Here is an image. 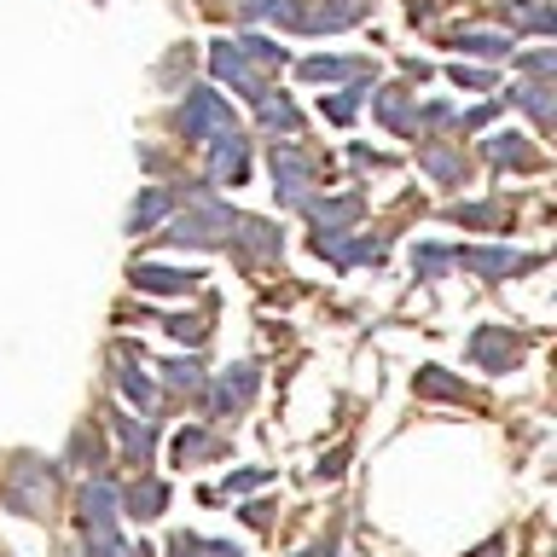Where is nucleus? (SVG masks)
<instances>
[{"mask_svg": "<svg viewBox=\"0 0 557 557\" xmlns=\"http://www.w3.org/2000/svg\"><path fill=\"white\" fill-rule=\"evenodd\" d=\"M233 215H238V209L203 181V186L186 198V215H174L163 238H169V244H181V250H186V244H191V250H215V244L233 233Z\"/></svg>", "mask_w": 557, "mask_h": 557, "instance_id": "1", "label": "nucleus"}, {"mask_svg": "<svg viewBox=\"0 0 557 557\" xmlns=\"http://www.w3.org/2000/svg\"><path fill=\"white\" fill-rule=\"evenodd\" d=\"M76 511H82V540H87V557H139L146 546H128V540L116 534V487L94 476L82 487V499H76Z\"/></svg>", "mask_w": 557, "mask_h": 557, "instance_id": "2", "label": "nucleus"}, {"mask_svg": "<svg viewBox=\"0 0 557 557\" xmlns=\"http://www.w3.org/2000/svg\"><path fill=\"white\" fill-rule=\"evenodd\" d=\"M268 169H273V198H278V209H308V198H320V163H313V157L296 146V139H273Z\"/></svg>", "mask_w": 557, "mask_h": 557, "instance_id": "3", "label": "nucleus"}, {"mask_svg": "<svg viewBox=\"0 0 557 557\" xmlns=\"http://www.w3.org/2000/svg\"><path fill=\"white\" fill-rule=\"evenodd\" d=\"M540 250H511V244H453V268L487 278V285H499V278H517V273H534L540 268Z\"/></svg>", "mask_w": 557, "mask_h": 557, "instance_id": "4", "label": "nucleus"}, {"mask_svg": "<svg viewBox=\"0 0 557 557\" xmlns=\"http://www.w3.org/2000/svg\"><path fill=\"white\" fill-rule=\"evenodd\" d=\"M174 128H181L191 146H209L215 134L238 128V116H233V104H226L215 87H191L186 104H181V116H174Z\"/></svg>", "mask_w": 557, "mask_h": 557, "instance_id": "5", "label": "nucleus"}, {"mask_svg": "<svg viewBox=\"0 0 557 557\" xmlns=\"http://www.w3.org/2000/svg\"><path fill=\"white\" fill-rule=\"evenodd\" d=\"M209 76L226 82L233 94H244L250 104H261V99L273 94V76H268V70H256V64L233 47V41H209Z\"/></svg>", "mask_w": 557, "mask_h": 557, "instance_id": "6", "label": "nucleus"}, {"mask_svg": "<svg viewBox=\"0 0 557 557\" xmlns=\"http://www.w3.org/2000/svg\"><path fill=\"white\" fill-rule=\"evenodd\" d=\"M7 505L24 517H47L52 511V470L41 459H17L7 470Z\"/></svg>", "mask_w": 557, "mask_h": 557, "instance_id": "7", "label": "nucleus"}, {"mask_svg": "<svg viewBox=\"0 0 557 557\" xmlns=\"http://www.w3.org/2000/svg\"><path fill=\"white\" fill-rule=\"evenodd\" d=\"M465 355H470L476 372H517L522 337L511 325H476V331H470V343H465Z\"/></svg>", "mask_w": 557, "mask_h": 557, "instance_id": "8", "label": "nucleus"}, {"mask_svg": "<svg viewBox=\"0 0 557 557\" xmlns=\"http://www.w3.org/2000/svg\"><path fill=\"white\" fill-rule=\"evenodd\" d=\"M261 389V366L256 360H238V366H226V372L209 383V418H226V412H244L256 400Z\"/></svg>", "mask_w": 557, "mask_h": 557, "instance_id": "9", "label": "nucleus"}, {"mask_svg": "<svg viewBox=\"0 0 557 557\" xmlns=\"http://www.w3.org/2000/svg\"><path fill=\"white\" fill-rule=\"evenodd\" d=\"M308 244H313V256L331 261L337 273L360 268V261H383V238H372V233H313Z\"/></svg>", "mask_w": 557, "mask_h": 557, "instance_id": "10", "label": "nucleus"}, {"mask_svg": "<svg viewBox=\"0 0 557 557\" xmlns=\"http://www.w3.org/2000/svg\"><path fill=\"white\" fill-rule=\"evenodd\" d=\"M244 174H250V139L238 128L209 139V186H244Z\"/></svg>", "mask_w": 557, "mask_h": 557, "instance_id": "11", "label": "nucleus"}, {"mask_svg": "<svg viewBox=\"0 0 557 557\" xmlns=\"http://www.w3.org/2000/svg\"><path fill=\"white\" fill-rule=\"evenodd\" d=\"M198 268H163V261H134L128 268V285L139 296H186V290H198Z\"/></svg>", "mask_w": 557, "mask_h": 557, "instance_id": "12", "label": "nucleus"}, {"mask_svg": "<svg viewBox=\"0 0 557 557\" xmlns=\"http://www.w3.org/2000/svg\"><path fill=\"white\" fill-rule=\"evenodd\" d=\"M366 99H372V116L383 122L389 134L400 139H418V94H407V87H366Z\"/></svg>", "mask_w": 557, "mask_h": 557, "instance_id": "13", "label": "nucleus"}, {"mask_svg": "<svg viewBox=\"0 0 557 557\" xmlns=\"http://www.w3.org/2000/svg\"><path fill=\"white\" fill-rule=\"evenodd\" d=\"M302 215L313 221V233H348V226H360L366 198L360 191H348V198H308Z\"/></svg>", "mask_w": 557, "mask_h": 557, "instance_id": "14", "label": "nucleus"}, {"mask_svg": "<svg viewBox=\"0 0 557 557\" xmlns=\"http://www.w3.org/2000/svg\"><path fill=\"white\" fill-rule=\"evenodd\" d=\"M238 244V250H250L261 261H273L278 250H285V233H278L273 221H261V215H233V233H226Z\"/></svg>", "mask_w": 557, "mask_h": 557, "instance_id": "15", "label": "nucleus"}, {"mask_svg": "<svg viewBox=\"0 0 557 557\" xmlns=\"http://www.w3.org/2000/svg\"><path fill=\"white\" fill-rule=\"evenodd\" d=\"M296 76L302 82H372L377 70H372V59H331V52H320V59L296 64Z\"/></svg>", "mask_w": 557, "mask_h": 557, "instance_id": "16", "label": "nucleus"}, {"mask_svg": "<svg viewBox=\"0 0 557 557\" xmlns=\"http://www.w3.org/2000/svg\"><path fill=\"white\" fill-rule=\"evenodd\" d=\"M116 389H122V400L128 407H139V412H151V400H157V383H151V372L134 360V348H116Z\"/></svg>", "mask_w": 557, "mask_h": 557, "instance_id": "17", "label": "nucleus"}, {"mask_svg": "<svg viewBox=\"0 0 557 557\" xmlns=\"http://www.w3.org/2000/svg\"><path fill=\"white\" fill-rule=\"evenodd\" d=\"M487 163L494 169H540V151L529 146V134H517V128H499V134H487Z\"/></svg>", "mask_w": 557, "mask_h": 557, "instance_id": "18", "label": "nucleus"}, {"mask_svg": "<svg viewBox=\"0 0 557 557\" xmlns=\"http://www.w3.org/2000/svg\"><path fill=\"white\" fill-rule=\"evenodd\" d=\"M557 87H552V76H529V82H517L511 87V104H522V111H529L534 116V128L540 134H546L552 128V116H557Z\"/></svg>", "mask_w": 557, "mask_h": 557, "instance_id": "19", "label": "nucleus"}, {"mask_svg": "<svg viewBox=\"0 0 557 557\" xmlns=\"http://www.w3.org/2000/svg\"><path fill=\"white\" fill-rule=\"evenodd\" d=\"M111 424H116L122 459H128V465H151V453H157V424H151V418H128V412H122V418H111Z\"/></svg>", "mask_w": 557, "mask_h": 557, "instance_id": "20", "label": "nucleus"}, {"mask_svg": "<svg viewBox=\"0 0 557 557\" xmlns=\"http://www.w3.org/2000/svg\"><path fill=\"white\" fill-rule=\"evenodd\" d=\"M116 505H122L128 517L151 522V517H163V511H169V482H157V476H139V482H134V487H128V494H122Z\"/></svg>", "mask_w": 557, "mask_h": 557, "instance_id": "21", "label": "nucleus"}, {"mask_svg": "<svg viewBox=\"0 0 557 557\" xmlns=\"http://www.w3.org/2000/svg\"><path fill=\"white\" fill-rule=\"evenodd\" d=\"M169 215H174V191H169V186H146V191L128 203V233H151V226L169 221Z\"/></svg>", "mask_w": 557, "mask_h": 557, "instance_id": "22", "label": "nucleus"}, {"mask_svg": "<svg viewBox=\"0 0 557 557\" xmlns=\"http://www.w3.org/2000/svg\"><path fill=\"white\" fill-rule=\"evenodd\" d=\"M499 17H505L511 29H534V35H552V29H557L552 0H499Z\"/></svg>", "mask_w": 557, "mask_h": 557, "instance_id": "23", "label": "nucleus"}, {"mask_svg": "<svg viewBox=\"0 0 557 557\" xmlns=\"http://www.w3.org/2000/svg\"><path fill=\"white\" fill-rule=\"evenodd\" d=\"M453 47H459L465 59H505V52H517V35H499V29H459V35H453Z\"/></svg>", "mask_w": 557, "mask_h": 557, "instance_id": "24", "label": "nucleus"}, {"mask_svg": "<svg viewBox=\"0 0 557 557\" xmlns=\"http://www.w3.org/2000/svg\"><path fill=\"white\" fill-rule=\"evenodd\" d=\"M418 169L435 174L442 186H459L465 181V151L459 146H418Z\"/></svg>", "mask_w": 557, "mask_h": 557, "instance_id": "25", "label": "nucleus"}, {"mask_svg": "<svg viewBox=\"0 0 557 557\" xmlns=\"http://www.w3.org/2000/svg\"><path fill=\"white\" fill-rule=\"evenodd\" d=\"M221 453H226V442H221V435H209V430H198V424H186L181 435H174V465L221 459Z\"/></svg>", "mask_w": 557, "mask_h": 557, "instance_id": "26", "label": "nucleus"}, {"mask_svg": "<svg viewBox=\"0 0 557 557\" xmlns=\"http://www.w3.org/2000/svg\"><path fill=\"white\" fill-rule=\"evenodd\" d=\"M233 47H238L256 70H268V76H278V70L290 64V52L278 47V41H268V35H233Z\"/></svg>", "mask_w": 557, "mask_h": 557, "instance_id": "27", "label": "nucleus"}, {"mask_svg": "<svg viewBox=\"0 0 557 557\" xmlns=\"http://www.w3.org/2000/svg\"><path fill=\"white\" fill-rule=\"evenodd\" d=\"M256 111H261V128H268V134L296 139V128H302V111H296V104H290L285 94H268V99L256 104Z\"/></svg>", "mask_w": 557, "mask_h": 557, "instance_id": "28", "label": "nucleus"}, {"mask_svg": "<svg viewBox=\"0 0 557 557\" xmlns=\"http://www.w3.org/2000/svg\"><path fill=\"white\" fill-rule=\"evenodd\" d=\"M412 389H418V395H430V400H465V383L453 377L447 366H418Z\"/></svg>", "mask_w": 557, "mask_h": 557, "instance_id": "29", "label": "nucleus"}, {"mask_svg": "<svg viewBox=\"0 0 557 557\" xmlns=\"http://www.w3.org/2000/svg\"><path fill=\"white\" fill-rule=\"evenodd\" d=\"M453 226H482V233H494V226H505V203L487 198V203H453L447 209Z\"/></svg>", "mask_w": 557, "mask_h": 557, "instance_id": "30", "label": "nucleus"}, {"mask_svg": "<svg viewBox=\"0 0 557 557\" xmlns=\"http://www.w3.org/2000/svg\"><path fill=\"white\" fill-rule=\"evenodd\" d=\"M366 87H372V82H348L343 94L320 99V116H325V122H337V128H343V122H355V116H360V104H366Z\"/></svg>", "mask_w": 557, "mask_h": 557, "instance_id": "31", "label": "nucleus"}, {"mask_svg": "<svg viewBox=\"0 0 557 557\" xmlns=\"http://www.w3.org/2000/svg\"><path fill=\"white\" fill-rule=\"evenodd\" d=\"M157 372L169 377V389H186V395H198L203 389V366L191 360V355H174V360H163Z\"/></svg>", "mask_w": 557, "mask_h": 557, "instance_id": "32", "label": "nucleus"}, {"mask_svg": "<svg viewBox=\"0 0 557 557\" xmlns=\"http://www.w3.org/2000/svg\"><path fill=\"white\" fill-rule=\"evenodd\" d=\"M447 268H453L447 244H412V273L418 278H447Z\"/></svg>", "mask_w": 557, "mask_h": 557, "instance_id": "33", "label": "nucleus"}, {"mask_svg": "<svg viewBox=\"0 0 557 557\" xmlns=\"http://www.w3.org/2000/svg\"><path fill=\"white\" fill-rule=\"evenodd\" d=\"M261 482H273V470H233L221 487H209L203 499H233V494H250V487H261Z\"/></svg>", "mask_w": 557, "mask_h": 557, "instance_id": "34", "label": "nucleus"}, {"mask_svg": "<svg viewBox=\"0 0 557 557\" xmlns=\"http://www.w3.org/2000/svg\"><path fill=\"white\" fill-rule=\"evenodd\" d=\"M447 76H453V87H470V94H494V76L487 70H476V64H447Z\"/></svg>", "mask_w": 557, "mask_h": 557, "instance_id": "35", "label": "nucleus"}, {"mask_svg": "<svg viewBox=\"0 0 557 557\" xmlns=\"http://www.w3.org/2000/svg\"><path fill=\"white\" fill-rule=\"evenodd\" d=\"M163 325H169V337H174V343H191V348L209 337V325L198 320V313H174V320H163Z\"/></svg>", "mask_w": 557, "mask_h": 557, "instance_id": "36", "label": "nucleus"}, {"mask_svg": "<svg viewBox=\"0 0 557 557\" xmlns=\"http://www.w3.org/2000/svg\"><path fill=\"white\" fill-rule=\"evenodd\" d=\"M522 76H557V52L552 47H540V52H511Z\"/></svg>", "mask_w": 557, "mask_h": 557, "instance_id": "37", "label": "nucleus"}, {"mask_svg": "<svg viewBox=\"0 0 557 557\" xmlns=\"http://www.w3.org/2000/svg\"><path fill=\"white\" fill-rule=\"evenodd\" d=\"M169 557H203V534H169Z\"/></svg>", "mask_w": 557, "mask_h": 557, "instance_id": "38", "label": "nucleus"}, {"mask_svg": "<svg viewBox=\"0 0 557 557\" xmlns=\"http://www.w3.org/2000/svg\"><path fill=\"white\" fill-rule=\"evenodd\" d=\"M203 557H244L238 540H203Z\"/></svg>", "mask_w": 557, "mask_h": 557, "instance_id": "39", "label": "nucleus"}, {"mask_svg": "<svg viewBox=\"0 0 557 557\" xmlns=\"http://www.w3.org/2000/svg\"><path fill=\"white\" fill-rule=\"evenodd\" d=\"M348 157H355V163H360V169H372V174H383V169H389V163H383V157H377V151H366V146H355V151H348Z\"/></svg>", "mask_w": 557, "mask_h": 557, "instance_id": "40", "label": "nucleus"}, {"mask_svg": "<svg viewBox=\"0 0 557 557\" xmlns=\"http://www.w3.org/2000/svg\"><path fill=\"white\" fill-rule=\"evenodd\" d=\"M302 557H337V534H325V540H320V546H308Z\"/></svg>", "mask_w": 557, "mask_h": 557, "instance_id": "41", "label": "nucleus"}]
</instances>
